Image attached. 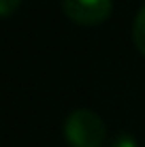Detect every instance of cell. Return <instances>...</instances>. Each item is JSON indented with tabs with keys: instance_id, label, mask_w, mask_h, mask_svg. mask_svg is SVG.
<instances>
[{
	"instance_id": "1",
	"label": "cell",
	"mask_w": 145,
	"mask_h": 147,
	"mask_svg": "<svg viewBox=\"0 0 145 147\" xmlns=\"http://www.w3.org/2000/svg\"><path fill=\"white\" fill-rule=\"evenodd\" d=\"M64 136L73 147H100L105 141V121L92 109H75L64 121Z\"/></svg>"
},
{
	"instance_id": "2",
	"label": "cell",
	"mask_w": 145,
	"mask_h": 147,
	"mask_svg": "<svg viewBox=\"0 0 145 147\" xmlns=\"http://www.w3.org/2000/svg\"><path fill=\"white\" fill-rule=\"evenodd\" d=\"M62 9L75 24L96 26L111 15L113 0H62Z\"/></svg>"
},
{
	"instance_id": "3",
	"label": "cell",
	"mask_w": 145,
	"mask_h": 147,
	"mask_svg": "<svg viewBox=\"0 0 145 147\" xmlns=\"http://www.w3.org/2000/svg\"><path fill=\"white\" fill-rule=\"evenodd\" d=\"M132 40H134V47L145 55V4L139 9L137 17H134V24H132Z\"/></svg>"
},
{
	"instance_id": "4",
	"label": "cell",
	"mask_w": 145,
	"mask_h": 147,
	"mask_svg": "<svg viewBox=\"0 0 145 147\" xmlns=\"http://www.w3.org/2000/svg\"><path fill=\"white\" fill-rule=\"evenodd\" d=\"M111 147H137V141H134V139H132L130 134L122 132V134H117L115 139H113Z\"/></svg>"
},
{
	"instance_id": "5",
	"label": "cell",
	"mask_w": 145,
	"mask_h": 147,
	"mask_svg": "<svg viewBox=\"0 0 145 147\" xmlns=\"http://www.w3.org/2000/svg\"><path fill=\"white\" fill-rule=\"evenodd\" d=\"M19 2H22V0H0V15H4V17L11 15L15 9L19 7Z\"/></svg>"
}]
</instances>
